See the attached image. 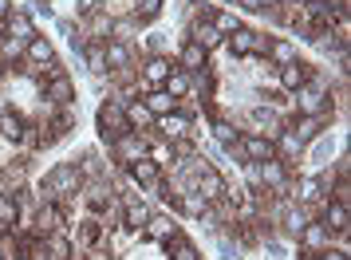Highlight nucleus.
<instances>
[{
    "label": "nucleus",
    "mask_w": 351,
    "mask_h": 260,
    "mask_svg": "<svg viewBox=\"0 0 351 260\" xmlns=\"http://www.w3.org/2000/svg\"><path fill=\"white\" fill-rule=\"evenodd\" d=\"M123 111H127V122H130V127H146V122L154 118V114L146 111V103H130V107H123Z\"/></svg>",
    "instance_id": "obj_28"
},
{
    "label": "nucleus",
    "mask_w": 351,
    "mask_h": 260,
    "mask_svg": "<svg viewBox=\"0 0 351 260\" xmlns=\"http://www.w3.org/2000/svg\"><path fill=\"white\" fill-rule=\"evenodd\" d=\"M0 134L4 138H24V118L12 111H0Z\"/></svg>",
    "instance_id": "obj_21"
},
{
    "label": "nucleus",
    "mask_w": 351,
    "mask_h": 260,
    "mask_svg": "<svg viewBox=\"0 0 351 260\" xmlns=\"http://www.w3.org/2000/svg\"><path fill=\"white\" fill-rule=\"evenodd\" d=\"M174 103L178 99H170L166 91H150L146 95V111L154 114V118H162V114H174Z\"/></svg>",
    "instance_id": "obj_18"
},
{
    "label": "nucleus",
    "mask_w": 351,
    "mask_h": 260,
    "mask_svg": "<svg viewBox=\"0 0 351 260\" xmlns=\"http://www.w3.org/2000/svg\"><path fill=\"white\" fill-rule=\"evenodd\" d=\"M87 60H91V71H107V55H103V48H91L87 51Z\"/></svg>",
    "instance_id": "obj_38"
},
{
    "label": "nucleus",
    "mask_w": 351,
    "mask_h": 260,
    "mask_svg": "<svg viewBox=\"0 0 351 260\" xmlns=\"http://www.w3.org/2000/svg\"><path fill=\"white\" fill-rule=\"evenodd\" d=\"M166 95L170 99L190 95V71H170V75H166Z\"/></svg>",
    "instance_id": "obj_19"
},
{
    "label": "nucleus",
    "mask_w": 351,
    "mask_h": 260,
    "mask_svg": "<svg viewBox=\"0 0 351 260\" xmlns=\"http://www.w3.org/2000/svg\"><path fill=\"white\" fill-rule=\"evenodd\" d=\"M48 99L51 103H71V99H75V83L67 79L64 71H56L51 83H48Z\"/></svg>",
    "instance_id": "obj_12"
},
{
    "label": "nucleus",
    "mask_w": 351,
    "mask_h": 260,
    "mask_svg": "<svg viewBox=\"0 0 351 260\" xmlns=\"http://www.w3.org/2000/svg\"><path fill=\"white\" fill-rule=\"evenodd\" d=\"M319 260H348V252H343V248H324Z\"/></svg>",
    "instance_id": "obj_41"
},
{
    "label": "nucleus",
    "mask_w": 351,
    "mask_h": 260,
    "mask_svg": "<svg viewBox=\"0 0 351 260\" xmlns=\"http://www.w3.org/2000/svg\"><path fill=\"white\" fill-rule=\"evenodd\" d=\"M217 138H221L225 146H233V142H237V130L229 127V122H217Z\"/></svg>",
    "instance_id": "obj_39"
},
{
    "label": "nucleus",
    "mask_w": 351,
    "mask_h": 260,
    "mask_svg": "<svg viewBox=\"0 0 351 260\" xmlns=\"http://www.w3.org/2000/svg\"><path fill=\"white\" fill-rule=\"evenodd\" d=\"M300 244L308 248V252H316V257H319L324 248H332V233L319 225V221H308V225L300 229Z\"/></svg>",
    "instance_id": "obj_6"
},
{
    "label": "nucleus",
    "mask_w": 351,
    "mask_h": 260,
    "mask_svg": "<svg viewBox=\"0 0 351 260\" xmlns=\"http://www.w3.org/2000/svg\"><path fill=\"white\" fill-rule=\"evenodd\" d=\"M308 79H312V71H308V64H300V60H292V64L280 67V87H288V91H300Z\"/></svg>",
    "instance_id": "obj_8"
},
{
    "label": "nucleus",
    "mask_w": 351,
    "mask_h": 260,
    "mask_svg": "<svg viewBox=\"0 0 351 260\" xmlns=\"http://www.w3.org/2000/svg\"><path fill=\"white\" fill-rule=\"evenodd\" d=\"M103 55H107V67H114V71H123V67L130 64V48L127 44H107Z\"/></svg>",
    "instance_id": "obj_22"
},
{
    "label": "nucleus",
    "mask_w": 351,
    "mask_h": 260,
    "mask_svg": "<svg viewBox=\"0 0 351 260\" xmlns=\"http://www.w3.org/2000/svg\"><path fill=\"white\" fill-rule=\"evenodd\" d=\"M80 185H83V174L71 162L56 166L48 178H44V201H64V197L80 194Z\"/></svg>",
    "instance_id": "obj_1"
},
{
    "label": "nucleus",
    "mask_w": 351,
    "mask_h": 260,
    "mask_svg": "<svg viewBox=\"0 0 351 260\" xmlns=\"http://www.w3.org/2000/svg\"><path fill=\"white\" fill-rule=\"evenodd\" d=\"M28 60H32V64H51V44L44 40V36L28 40Z\"/></svg>",
    "instance_id": "obj_24"
},
{
    "label": "nucleus",
    "mask_w": 351,
    "mask_h": 260,
    "mask_svg": "<svg viewBox=\"0 0 351 260\" xmlns=\"http://www.w3.org/2000/svg\"><path fill=\"white\" fill-rule=\"evenodd\" d=\"M8 16H12V4H8V0H0V24H4Z\"/></svg>",
    "instance_id": "obj_42"
},
{
    "label": "nucleus",
    "mask_w": 351,
    "mask_h": 260,
    "mask_svg": "<svg viewBox=\"0 0 351 260\" xmlns=\"http://www.w3.org/2000/svg\"><path fill=\"white\" fill-rule=\"evenodd\" d=\"M319 122H324V118H319V114H308V118H304V122H296V130H292V134H296V138H300V142H308V138H316Z\"/></svg>",
    "instance_id": "obj_27"
},
{
    "label": "nucleus",
    "mask_w": 351,
    "mask_h": 260,
    "mask_svg": "<svg viewBox=\"0 0 351 260\" xmlns=\"http://www.w3.org/2000/svg\"><path fill=\"white\" fill-rule=\"evenodd\" d=\"M4 28H8V36H12L16 44H28V40H36V28H32V20L24 16V12H12V16L4 20Z\"/></svg>",
    "instance_id": "obj_10"
},
{
    "label": "nucleus",
    "mask_w": 351,
    "mask_h": 260,
    "mask_svg": "<svg viewBox=\"0 0 351 260\" xmlns=\"http://www.w3.org/2000/svg\"><path fill=\"white\" fill-rule=\"evenodd\" d=\"M130 178L143 181V185H150V190H154V185H158V166L150 162V158H138V162L130 166Z\"/></svg>",
    "instance_id": "obj_17"
},
{
    "label": "nucleus",
    "mask_w": 351,
    "mask_h": 260,
    "mask_svg": "<svg viewBox=\"0 0 351 260\" xmlns=\"http://www.w3.org/2000/svg\"><path fill=\"white\" fill-rule=\"evenodd\" d=\"M80 8L83 12H99V0H80Z\"/></svg>",
    "instance_id": "obj_43"
},
{
    "label": "nucleus",
    "mask_w": 351,
    "mask_h": 260,
    "mask_svg": "<svg viewBox=\"0 0 351 260\" xmlns=\"http://www.w3.org/2000/svg\"><path fill=\"white\" fill-rule=\"evenodd\" d=\"M316 197H319V181L308 178V181L300 185V201H316Z\"/></svg>",
    "instance_id": "obj_37"
},
{
    "label": "nucleus",
    "mask_w": 351,
    "mask_h": 260,
    "mask_svg": "<svg viewBox=\"0 0 351 260\" xmlns=\"http://www.w3.org/2000/svg\"><path fill=\"white\" fill-rule=\"evenodd\" d=\"M269 55H272V60H276L280 67L296 60V51H292V44H272V48H269Z\"/></svg>",
    "instance_id": "obj_34"
},
{
    "label": "nucleus",
    "mask_w": 351,
    "mask_h": 260,
    "mask_svg": "<svg viewBox=\"0 0 351 260\" xmlns=\"http://www.w3.org/2000/svg\"><path fill=\"white\" fill-rule=\"evenodd\" d=\"M114 158H119V162H127V166H134L138 158H146V142H143V134H134V130L119 134V138H114Z\"/></svg>",
    "instance_id": "obj_4"
},
{
    "label": "nucleus",
    "mask_w": 351,
    "mask_h": 260,
    "mask_svg": "<svg viewBox=\"0 0 351 260\" xmlns=\"http://www.w3.org/2000/svg\"><path fill=\"white\" fill-rule=\"evenodd\" d=\"M99 127H103V134H107V138H119V134L134 130L127 122V111H123L119 103H103V107H99Z\"/></svg>",
    "instance_id": "obj_3"
},
{
    "label": "nucleus",
    "mask_w": 351,
    "mask_h": 260,
    "mask_svg": "<svg viewBox=\"0 0 351 260\" xmlns=\"http://www.w3.org/2000/svg\"><path fill=\"white\" fill-rule=\"evenodd\" d=\"M174 260H202V257H197V248H193V244L178 241V244H174Z\"/></svg>",
    "instance_id": "obj_36"
},
{
    "label": "nucleus",
    "mask_w": 351,
    "mask_h": 260,
    "mask_svg": "<svg viewBox=\"0 0 351 260\" xmlns=\"http://www.w3.org/2000/svg\"><path fill=\"white\" fill-rule=\"evenodd\" d=\"M0 233H4V229H0Z\"/></svg>",
    "instance_id": "obj_46"
},
{
    "label": "nucleus",
    "mask_w": 351,
    "mask_h": 260,
    "mask_svg": "<svg viewBox=\"0 0 351 260\" xmlns=\"http://www.w3.org/2000/svg\"><path fill=\"white\" fill-rule=\"evenodd\" d=\"M249 44H253V32H249V28L229 32V51H233V55H249Z\"/></svg>",
    "instance_id": "obj_26"
},
{
    "label": "nucleus",
    "mask_w": 351,
    "mask_h": 260,
    "mask_svg": "<svg viewBox=\"0 0 351 260\" xmlns=\"http://www.w3.org/2000/svg\"><path fill=\"white\" fill-rule=\"evenodd\" d=\"M158 130L170 138V142H178V138H186L190 118H186V114H162V118H158Z\"/></svg>",
    "instance_id": "obj_13"
},
{
    "label": "nucleus",
    "mask_w": 351,
    "mask_h": 260,
    "mask_svg": "<svg viewBox=\"0 0 351 260\" xmlns=\"http://www.w3.org/2000/svg\"><path fill=\"white\" fill-rule=\"evenodd\" d=\"M300 150H304V142L292 134V130H285V134H280V154H285V158H292V154H300Z\"/></svg>",
    "instance_id": "obj_31"
},
{
    "label": "nucleus",
    "mask_w": 351,
    "mask_h": 260,
    "mask_svg": "<svg viewBox=\"0 0 351 260\" xmlns=\"http://www.w3.org/2000/svg\"><path fill=\"white\" fill-rule=\"evenodd\" d=\"M162 8V0H134V12H138V20H154Z\"/></svg>",
    "instance_id": "obj_33"
},
{
    "label": "nucleus",
    "mask_w": 351,
    "mask_h": 260,
    "mask_svg": "<svg viewBox=\"0 0 351 260\" xmlns=\"http://www.w3.org/2000/svg\"><path fill=\"white\" fill-rule=\"evenodd\" d=\"M229 150H233L237 158H249V162H269V158H276V146H272L265 134H249V138L233 142Z\"/></svg>",
    "instance_id": "obj_2"
},
{
    "label": "nucleus",
    "mask_w": 351,
    "mask_h": 260,
    "mask_svg": "<svg viewBox=\"0 0 351 260\" xmlns=\"http://www.w3.org/2000/svg\"><path fill=\"white\" fill-rule=\"evenodd\" d=\"M269 48H272V40H269V36L253 32V44H249V51H253V55H269Z\"/></svg>",
    "instance_id": "obj_35"
},
{
    "label": "nucleus",
    "mask_w": 351,
    "mask_h": 260,
    "mask_svg": "<svg viewBox=\"0 0 351 260\" xmlns=\"http://www.w3.org/2000/svg\"><path fill=\"white\" fill-rule=\"evenodd\" d=\"M143 229L150 233V237H154V241H174V233H178L174 221H170V217H162V213H158V217L150 213V221H146Z\"/></svg>",
    "instance_id": "obj_14"
},
{
    "label": "nucleus",
    "mask_w": 351,
    "mask_h": 260,
    "mask_svg": "<svg viewBox=\"0 0 351 260\" xmlns=\"http://www.w3.org/2000/svg\"><path fill=\"white\" fill-rule=\"evenodd\" d=\"M324 99H328V87L319 79H308L300 91H296V107H300L304 114H319L324 111Z\"/></svg>",
    "instance_id": "obj_5"
},
{
    "label": "nucleus",
    "mask_w": 351,
    "mask_h": 260,
    "mask_svg": "<svg viewBox=\"0 0 351 260\" xmlns=\"http://www.w3.org/2000/svg\"><path fill=\"white\" fill-rule=\"evenodd\" d=\"M182 67H186V71H202V67H206V48H197V44H186V48H182Z\"/></svg>",
    "instance_id": "obj_20"
},
{
    "label": "nucleus",
    "mask_w": 351,
    "mask_h": 260,
    "mask_svg": "<svg viewBox=\"0 0 351 260\" xmlns=\"http://www.w3.org/2000/svg\"><path fill=\"white\" fill-rule=\"evenodd\" d=\"M319 225L328 229V233H348L351 229V209L343 205V201H328L324 205V221Z\"/></svg>",
    "instance_id": "obj_7"
},
{
    "label": "nucleus",
    "mask_w": 351,
    "mask_h": 260,
    "mask_svg": "<svg viewBox=\"0 0 351 260\" xmlns=\"http://www.w3.org/2000/svg\"><path fill=\"white\" fill-rule=\"evenodd\" d=\"M256 174H261V181L265 185H272V190H285V178H288V170L280 158H269V162H256Z\"/></svg>",
    "instance_id": "obj_9"
},
{
    "label": "nucleus",
    "mask_w": 351,
    "mask_h": 260,
    "mask_svg": "<svg viewBox=\"0 0 351 260\" xmlns=\"http://www.w3.org/2000/svg\"><path fill=\"white\" fill-rule=\"evenodd\" d=\"M245 12H265V4H272V0H237Z\"/></svg>",
    "instance_id": "obj_40"
},
{
    "label": "nucleus",
    "mask_w": 351,
    "mask_h": 260,
    "mask_svg": "<svg viewBox=\"0 0 351 260\" xmlns=\"http://www.w3.org/2000/svg\"><path fill=\"white\" fill-rule=\"evenodd\" d=\"M16 225V201L0 197V229H12Z\"/></svg>",
    "instance_id": "obj_30"
},
{
    "label": "nucleus",
    "mask_w": 351,
    "mask_h": 260,
    "mask_svg": "<svg viewBox=\"0 0 351 260\" xmlns=\"http://www.w3.org/2000/svg\"><path fill=\"white\" fill-rule=\"evenodd\" d=\"M249 118H253V127H261V130H265V127H276V114H272L269 111V107H253V114H249Z\"/></svg>",
    "instance_id": "obj_32"
},
{
    "label": "nucleus",
    "mask_w": 351,
    "mask_h": 260,
    "mask_svg": "<svg viewBox=\"0 0 351 260\" xmlns=\"http://www.w3.org/2000/svg\"><path fill=\"white\" fill-rule=\"evenodd\" d=\"M170 71H174V67L166 64V60H150V64H146V83H150V87H158V83H166Z\"/></svg>",
    "instance_id": "obj_25"
},
{
    "label": "nucleus",
    "mask_w": 351,
    "mask_h": 260,
    "mask_svg": "<svg viewBox=\"0 0 351 260\" xmlns=\"http://www.w3.org/2000/svg\"><path fill=\"white\" fill-rule=\"evenodd\" d=\"M36 229H40L44 237L60 229V209H56V201H44V205H40V213H36Z\"/></svg>",
    "instance_id": "obj_16"
},
{
    "label": "nucleus",
    "mask_w": 351,
    "mask_h": 260,
    "mask_svg": "<svg viewBox=\"0 0 351 260\" xmlns=\"http://www.w3.org/2000/svg\"><path fill=\"white\" fill-rule=\"evenodd\" d=\"M190 40L197 44V48L213 51V48H217V44L225 40V36L217 32V24H206V20H197V24H193V36H190Z\"/></svg>",
    "instance_id": "obj_11"
},
{
    "label": "nucleus",
    "mask_w": 351,
    "mask_h": 260,
    "mask_svg": "<svg viewBox=\"0 0 351 260\" xmlns=\"http://www.w3.org/2000/svg\"><path fill=\"white\" fill-rule=\"evenodd\" d=\"M304 225H308V213H304V209H288L285 213V229H288V233H296V237H300Z\"/></svg>",
    "instance_id": "obj_29"
},
{
    "label": "nucleus",
    "mask_w": 351,
    "mask_h": 260,
    "mask_svg": "<svg viewBox=\"0 0 351 260\" xmlns=\"http://www.w3.org/2000/svg\"><path fill=\"white\" fill-rule=\"evenodd\" d=\"M0 260H4V252H0Z\"/></svg>",
    "instance_id": "obj_44"
},
{
    "label": "nucleus",
    "mask_w": 351,
    "mask_h": 260,
    "mask_svg": "<svg viewBox=\"0 0 351 260\" xmlns=\"http://www.w3.org/2000/svg\"><path fill=\"white\" fill-rule=\"evenodd\" d=\"M123 221H127V229H143L146 221H150V209H146L138 197H127V209H123Z\"/></svg>",
    "instance_id": "obj_15"
},
{
    "label": "nucleus",
    "mask_w": 351,
    "mask_h": 260,
    "mask_svg": "<svg viewBox=\"0 0 351 260\" xmlns=\"http://www.w3.org/2000/svg\"><path fill=\"white\" fill-rule=\"evenodd\" d=\"M24 260H32V257H24Z\"/></svg>",
    "instance_id": "obj_45"
},
{
    "label": "nucleus",
    "mask_w": 351,
    "mask_h": 260,
    "mask_svg": "<svg viewBox=\"0 0 351 260\" xmlns=\"http://www.w3.org/2000/svg\"><path fill=\"white\" fill-rule=\"evenodd\" d=\"M44 252H51V260H71V244H67L60 233H48V241H44Z\"/></svg>",
    "instance_id": "obj_23"
}]
</instances>
